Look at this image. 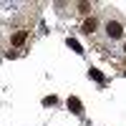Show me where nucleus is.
Instances as JSON below:
<instances>
[{"mask_svg": "<svg viewBox=\"0 0 126 126\" xmlns=\"http://www.w3.org/2000/svg\"><path fill=\"white\" fill-rule=\"evenodd\" d=\"M68 109H71L73 113H83V103H81L76 96H71V98H68Z\"/></svg>", "mask_w": 126, "mask_h": 126, "instance_id": "2", "label": "nucleus"}, {"mask_svg": "<svg viewBox=\"0 0 126 126\" xmlns=\"http://www.w3.org/2000/svg\"><path fill=\"white\" fill-rule=\"evenodd\" d=\"M124 50H126V46H124Z\"/></svg>", "mask_w": 126, "mask_h": 126, "instance_id": "9", "label": "nucleus"}, {"mask_svg": "<svg viewBox=\"0 0 126 126\" xmlns=\"http://www.w3.org/2000/svg\"><path fill=\"white\" fill-rule=\"evenodd\" d=\"M96 25H98V23H96V20H93V18H88V20H86V23H83V33H86V35H91V33H93V30H96Z\"/></svg>", "mask_w": 126, "mask_h": 126, "instance_id": "3", "label": "nucleus"}, {"mask_svg": "<svg viewBox=\"0 0 126 126\" xmlns=\"http://www.w3.org/2000/svg\"><path fill=\"white\" fill-rule=\"evenodd\" d=\"M106 33H109L111 38H121L124 28H121V23H116V20H109V23H106Z\"/></svg>", "mask_w": 126, "mask_h": 126, "instance_id": "1", "label": "nucleus"}, {"mask_svg": "<svg viewBox=\"0 0 126 126\" xmlns=\"http://www.w3.org/2000/svg\"><path fill=\"white\" fill-rule=\"evenodd\" d=\"M25 38H28V33H25V30L15 33V35H13V46H23V43H25Z\"/></svg>", "mask_w": 126, "mask_h": 126, "instance_id": "4", "label": "nucleus"}, {"mask_svg": "<svg viewBox=\"0 0 126 126\" xmlns=\"http://www.w3.org/2000/svg\"><path fill=\"white\" fill-rule=\"evenodd\" d=\"M43 103H46V106H53V103H56V96H48V98H43Z\"/></svg>", "mask_w": 126, "mask_h": 126, "instance_id": "7", "label": "nucleus"}, {"mask_svg": "<svg viewBox=\"0 0 126 126\" xmlns=\"http://www.w3.org/2000/svg\"><path fill=\"white\" fill-rule=\"evenodd\" d=\"M91 76H93V78H96V81H103V76H101V73H98L96 68H91Z\"/></svg>", "mask_w": 126, "mask_h": 126, "instance_id": "6", "label": "nucleus"}, {"mask_svg": "<svg viewBox=\"0 0 126 126\" xmlns=\"http://www.w3.org/2000/svg\"><path fill=\"white\" fill-rule=\"evenodd\" d=\"M68 46L76 50V53H83V48H81V43H78V40H68Z\"/></svg>", "mask_w": 126, "mask_h": 126, "instance_id": "5", "label": "nucleus"}, {"mask_svg": "<svg viewBox=\"0 0 126 126\" xmlns=\"http://www.w3.org/2000/svg\"><path fill=\"white\" fill-rule=\"evenodd\" d=\"M78 8H81V13H88V10H91V5H88V3H81Z\"/></svg>", "mask_w": 126, "mask_h": 126, "instance_id": "8", "label": "nucleus"}]
</instances>
